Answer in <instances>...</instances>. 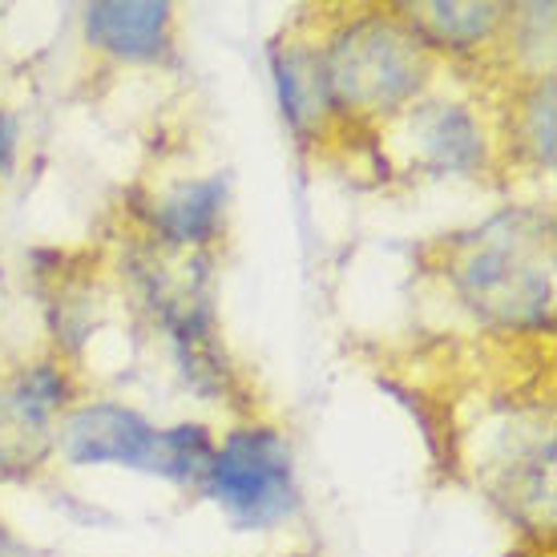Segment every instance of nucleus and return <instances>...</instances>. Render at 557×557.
<instances>
[{
    "label": "nucleus",
    "instance_id": "423d86ee",
    "mask_svg": "<svg viewBox=\"0 0 557 557\" xmlns=\"http://www.w3.org/2000/svg\"><path fill=\"white\" fill-rule=\"evenodd\" d=\"M417 146L420 162L436 174H473L485 162L481 122L465 106H420Z\"/></svg>",
    "mask_w": 557,
    "mask_h": 557
},
{
    "label": "nucleus",
    "instance_id": "7ed1b4c3",
    "mask_svg": "<svg viewBox=\"0 0 557 557\" xmlns=\"http://www.w3.org/2000/svg\"><path fill=\"white\" fill-rule=\"evenodd\" d=\"M61 453L70 465H117V469H134V473L198 488L210 469V457H214V441L202 424L153 429L134 408L94 400L65 417Z\"/></svg>",
    "mask_w": 557,
    "mask_h": 557
},
{
    "label": "nucleus",
    "instance_id": "6e6552de",
    "mask_svg": "<svg viewBox=\"0 0 557 557\" xmlns=\"http://www.w3.org/2000/svg\"><path fill=\"white\" fill-rule=\"evenodd\" d=\"M275 85H278L283 117H287V126L295 134H304L311 122H320V113L332 110L320 53H307V49L275 53Z\"/></svg>",
    "mask_w": 557,
    "mask_h": 557
},
{
    "label": "nucleus",
    "instance_id": "f8f14e48",
    "mask_svg": "<svg viewBox=\"0 0 557 557\" xmlns=\"http://www.w3.org/2000/svg\"><path fill=\"white\" fill-rule=\"evenodd\" d=\"M16 166V122L0 110V178L13 174Z\"/></svg>",
    "mask_w": 557,
    "mask_h": 557
},
{
    "label": "nucleus",
    "instance_id": "0eeeda50",
    "mask_svg": "<svg viewBox=\"0 0 557 557\" xmlns=\"http://www.w3.org/2000/svg\"><path fill=\"white\" fill-rule=\"evenodd\" d=\"M226 207V178H198L153 207V231L170 247H207L219 235Z\"/></svg>",
    "mask_w": 557,
    "mask_h": 557
},
{
    "label": "nucleus",
    "instance_id": "1a4fd4ad",
    "mask_svg": "<svg viewBox=\"0 0 557 557\" xmlns=\"http://www.w3.org/2000/svg\"><path fill=\"white\" fill-rule=\"evenodd\" d=\"M505 9L502 4H420L408 13V25L420 33L424 45H441V49H473L493 28L502 25Z\"/></svg>",
    "mask_w": 557,
    "mask_h": 557
},
{
    "label": "nucleus",
    "instance_id": "9d476101",
    "mask_svg": "<svg viewBox=\"0 0 557 557\" xmlns=\"http://www.w3.org/2000/svg\"><path fill=\"white\" fill-rule=\"evenodd\" d=\"M554 98H557V82L554 73H542L533 89L525 94L521 110H517V146L530 153L533 166L554 170V138H557V113H554Z\"/></svg>",
    "mask_w": 557,
    "mask_h": 557
},
{
    "label": "nucleus",
    "instance_id": "39448f33",
    "mask_svg": "<svg viewBox=\"0 0 557 557\" xmlns=\"http://www.w3.org/2000/svg\"><path fill=\"white\" fill-rule=\"evenodd\" d=\"M174 9L158 0H98L85 9V37L122 61H158L170 45Z\"/></svg>",
    "mask_w": 557,
    "mask_h": 557
},
{
    "label": "nucleus",
    "instance_id": "20e7f679",
    "mask_svg": "<svg viewBox=\"0 0 557 557\" xmlns=\"http://www.w3.org/2000/svg\"><path fill=\"white\" fill-rule=\"evenodd\" d=\"M238 530H271L299 505L292 448L275 429H235L214 445L210 469L198 485Z\"/></svg>",
    "mask_w": 557,
    "mask_h": 557
},
{
    "label": "nucleus",
    "instance_id": "9b49d317",
    "mask_svg": "<svg viewBox=\"0 0 557 557\" xmlns=\"http://www.w3.org/2000/svg\"><path fill=\"white\" fill-rule=\"evenodd\" d=\"M9 396H13L16 408H21L28 420H37L41 429H49V420L70 405L73 384H70V376H65V368H57V363H33V368H25V372L9 384Z\"/></svg>",
    "mask_w": 557,
    "mask_h": 557
},
{
    "label": "nucleus",
    "instance_id": "f257e3e1",
    "mask_svg": "<svg viewBox=\"0 0 557 557\" xmlns=\"http://www.w3.org/2000/svg\"><path fill=\"white\" fill-rule=\"evenodd\" d=\"M448 278L460 304L493 327H549L554 315V223L513 207L457 238Z\"/></svg>",
    "mask_w": 557,
    "mask_h": 557
},
{
    "label": "nucleus",
    "instance_id": "f03ea898",
    "mask_svg": "<svg viewBox=\"0 0 557 557\" xmlns=\"http://www.w3.org/2000/svg\"><path fill=\"white\" fill-rule=\"evenodd\" d=\"M332 110L392 113L408 106L429 77V45L408 16H356L320 49Z\"/></svg>",
    "mask_w": 557,
    "mask_h": 557
}]
</instances>
